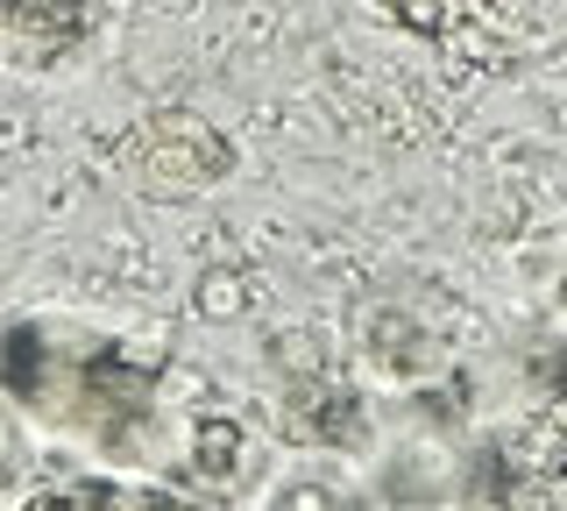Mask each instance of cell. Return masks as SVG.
I'll return each mask as SVG.
<instances>
[{
	"mask_svg": "<svg viewBox=\"0 0 567 511\" xmlns=\"http://www.w3.org/2000/svg\"><path fill=\"white\" fill-rule=\"evenodd\" d=\"M475 504L489 511H567V412H532L489 440L468 469Z\"/></svg>",
	"mask_w": 567,
	"mask_h": 511,
	"instance_id": "cell-1",
	"label": "cell"
},
{
	"mask_svg": "<svg viewBox=\"0 0 567 511\" xmlns=\"http://www.w3.org/2000/svg\"><path fill=\"white\" fill-rule=\"evenodd\" d=\"M277 419H284V440H298V448H362L369 440L362 398L333 369H291L277 391Z\"/></svg>",
	"mask_w": 567,
	"mask_h": 511,
	"instance_id": "cell-2",
	"label": "cell"
},
{
	"mask_svg": "<svg viewBox=\"0 0 567 511\" xmlns=\"http://www.w3.org/2000/svg\"><path fill=\"white\" fill-rule=\"evenodd\" d=\"M71 412L85 419L100 440H128V427H142V419L156 412V369H135L121 356H100L79 369V405Z\"/></svg>",
	"mask_w": 567,
	"mask_h": 511,
	"instance_id": "cell-3",
	"label": "cell"
},
{
	"mask_svg": "<svg viewBox=\"0 0 567 511\" xmlns=\"http://www.w3.org/2000/svg\"><path fill=\"white\" fill-rule=\"evenodd\" d=\"M0 29L22 58H64L93 37V8L85 0H0Z\"/></svg>",
	"mask_w": 567,
	"mask_h": 511,
	"instance_id": "cell-4",
	"label": "cell"
},
{
	"mask_svg": "<svg viewBox=\"0 0 567 511\" xmlns=\"http://www.w3.org/2000/svg\"><path fill=\"white\" fill-rule=\"evenodd\" d=\"M22 511H199L177 490H142V483H58Z\"/></svg>",
	"mask_w": 567,
	"mask_h": 511,
	"instance_id": "cell-5",
	"label": "cell"
},
{
	"mask_svg": "<svg viewBox=\"0 0 567 511\" xmlns=\"http://www.w3.org/2000/svg\"><path fill=\"white\" fill-rule=\"evenodd\" d=\"M0 391H14L29 405H50V334L35 320L0 327Z\"/></svg>",
	"mask_w": 567,
	"mask_h": 511,
	"instance_id": "cell-6",
	"label": "cell"
},
{
	"mask_svg": "<svg viewBox=\"0 0 567 511\" xmlns=\"http://www.w3.org/2000/svg\"><path fill=\"white\" fill-rule=\"evenodd\" d=\"M377 8H383L398 29L425 37V43H454L461 29H475V22H483L496 0H377Z\"/></svg>",
	"mask_w": 567,
	"mask_h": 511,
	"instance_id": "cell-7",
	"label": "cell"
},
{
	"mask_svg": "<svg viewBox=\"0 0 567 511\" xmlns=\"http://www.w3.org/2000/svg\"><path fill=\"white\" fill-rule=\"evenodd\" d=\"M241 469V427L220 412H206L199 427H192V476H206V483H227V476Z\"/></svg>",
	"mask_w": 567,
	"mask_h": 511,
	"instance_id": "cell-8",
	"label": "cell"
},
{
	"mask_svg": "<svg viewBox=\"0 0 567 511\" xmlns=\"http://www.w3.org/2000/svg\"><path fill=\"white\" fill-rule=\"evenodd\" d=\"M277 511H362V504H354L341 483H319V476H298V483H284Z\"/></svg>",
	"mask_w": 567,
	"mask_h": 511,
	"instance_id": "cell-9",
	"label": "cell"
},
{
	"mask_svg": "<svg viewBox=\"0 0 567 511\" xmlns=\"http://www.w3.org/2000/svg\"><path fill=\"white\" fill-rule=\"evenodd\" d=\"M539 362H546V369H539V384H554V391H567V348H546Z\"/></svg>",
	"mask_w": 567,
	"mask_h": 511,
	"instance_id": "cell-10",
	"label": "cell"
},
{
	"mask_svg": "<svg viewBox=\"0 0 567 511\" xmlns=\"http://www.w3.org/2000/svg\"><path fill=\"white\" fill-rule=\"evenodd\" d=\"M14 469H22V448H14V433L8 427H0V483H8V476Z\"/></svg>",
	"mask_w": 567,
	"mask_h": 511,
	"instance_id": "cell-11",
	"label": "cell"
}]
</instances>
